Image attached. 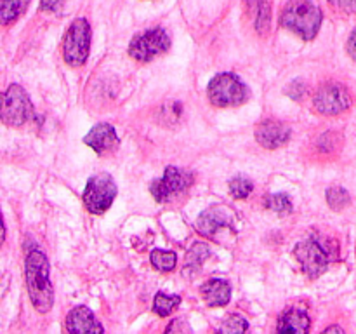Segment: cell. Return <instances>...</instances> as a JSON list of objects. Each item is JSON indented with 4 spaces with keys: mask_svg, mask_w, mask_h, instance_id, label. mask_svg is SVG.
I'll list each match as a JSON object with an SVG mask.
<instances>
[{
    "mask_svg": "<svg viewBox=\"0 0 356 334\" xmlns=\"http://www.w3.org/2000/svg\"><path fill=\"white\" fill-rule=\"evenodd\" d=\"M24 275H26V287L30 294L31 305L37 312H49L54 303L51 280H49L47 257L40 250H30L24 257Z\"/></svg>",
    "mask_w": 356,
    "mask_h": 334,
    "instance_id": "6da1fadb",
    "label": "cell"
},
{
    "mask_svg": "<svg viewBox=\"0 0 356 334\" xmlns=\"http://www.w3.org/2000/svg\"><path fill=\"white\" fill-rule=\"evenodd\" d=\"M322 10L309 0H292L282 13V26L301 37L313 40L322 26Z\"/></svg>",
    "mask_w": 356,
    "mask_h": 334,
    "instance_id": "7a4b0ae2",
    "label": "cell"
},
{
    "mask_svg": "<svg viewBox=\"0 0 356 334\" xmlns=\"http://www.w3.org/2000/svg\"><path fill=\"white\" fill-rule=\"evenodd\" d=\"M294 256L301 263L302 270L308 277L316 278L329 268L330 261L337 257V247L332 242H322L316 237H309V239L301 240L298 246L294 247Z\"/></svg>",
    "mask_w": 356,
    "mask_h": 334,
    "instance_id": "3957f363",
    "label": "cell"
},
{
    "mask_svg": "<svg viewBox=\"0 0 356 334\" xmlns=\"http://www.w3.org/2000/svg\"><path fill=\"white\" fill-rule=\"evenodd\" d=\"M207 96L214 106L228 108L245 103L249 89L245 84L233 73H219L209 82Z\"/></svg>",
    "mask_w": 356,
    "mask_h": 334,
    "instance_id": "277c9868",
    "label": "cell"
},
{
    "mask_svg": "<svg viewBox=\"0 0 356 334\" xmlns=\"http://www.w3.org/2000/svg\"><path fill=\"white\" fill-rule=\"evenodd\" d=\"M90 51V26L86 19L79 17L70 24L63 40L65 61L73 68H79L89 58Z\"/></svg>",
    "mask_w": 356,
    "mask_h": 334,
    "instance_id": "5b68a950",
    "label": "cell"
},
{
    "mask_svg": "<svg viewBox=\"0 0 356 334\" xmlns=\"http://www.w3.org/2000/svg\"><path fill=\"white\" fill-rule=\"evenodd\" d=\"M35 117L33 106L24 93V89L17 84L9 86V89L3 93L2 97V122L6 125H13V127H21L26 122H30Z\"/></svg>",
    "mask_w": 356,
    "mask_h": 334,
    "instance_id": "8992f818",
    "label": "cell"
},
{
    "mask_svg": "<svg viewBox=\"0 0 356 334\" xmlns=\"http://www.w3.org/2000/svg\"><path fill=\"white\" fill-rule=\"evenodd\" d=\"M170 47V38L163 28H149V30L143 31L138 37L132 38L131 45H129V54L136 59V61L148 63L152 59L159 58V56L165 54Z\"/></svg>",
    "mask_w": 356,
    "mask_h": 334,
    "instance_id": "52a82bcc",
    "label": "cell"
},
{
    "mask_svg": "<svg viewBox=\"0 0 356 334\" xmlns=\"http://www.w3.org/2000/svg\"><path fill=\"white\" fill-rule=\"evenodd\" d=\"M117 195V184L113 177L106 173L96 174L90 177L83 190V204L92 214H103L111 207Z\"/></svg>",
    "mask_w": 356,
    "mask_h": 334,
    "instance_id": "ba28073f",
    "label": "cell"
},
{
    "mask_svg": "<svg viewBox=\"0 0 356 334\" xmlns=\"http://www.w3.org/2000/svg\"><path fill=\"white\" fill-rule=\"evenodd\" d=\"M353 96L350 89L339 82H327L313 96V108L322 115H339L350 110Z\"/></svg>",
    "mask_w": 356,
    "mask_h": 334,
    "instance_id": "9c48e42d",
    "label": "cell"
},
{
    "mask_svg": "<svg viewBox=\"0 0 356 334\" xmlns=\"http://www.w3.org/2000/svg\"><path fill=\"white\" fill-rule=\"evenodd\" d=\"M191 183H193V176L190 173L170 166L167 167L160 180L153 181L149 191L156 202H169L183 195L191 186Z\"/></svg>",
    "mask_w": 356,
    "mask_h": 334,
    "instance_id": "30bf717a",
    "label": "cell"
},
{
    "mask_svg": "<svg viewBox=\"0 0 356 334\" xmlns=\"http://www.w3.org/2000/svg\"><path fill=\"white\" fill-rule=\"evenodd\" d=\"M256 139L264 148H280L291 139V129L278 120H264L256 127Z\"/></svg>",
    "mask_w": 356,
    "mask_h": 334,
    "instance_id": "8fae6325",
    "label": "cell"
},
{
    "mask_svg": "<svg viewBox=\"0 0 356 334\" xmlns=\"http://www.w3.org/2000/svg\"><path fill=\"white\" fill-rule=\"evenodd\" d=\"M83 143L89 145L97 155H104V153H110L117 148L118 138L117 132L110 124H97L83 138Z\"/></svg>",
    "mask_w": 356,
    "mask_h": 334,
    "instance_id": "7c38bea8",
    "label": "cell"
},
{
    "mask_svg": "<svg viewBox=\"0 0 356 334\" xmlns=\"http://www.w3.org/2000/svg\"><path fill=\"white\" fill-rule=\"evenodd\" d=\"M233 225V216L229 211L221 205H214V207L207 209L202 212L197 219V228L202 235L212 237L219 228H226V226Z\"/></svg>",
    "mask_w": 356,
    "mask_h": 334,
    "instance_id": "4fadbf2b",
    "label": "cell"
},
{
    "mask_svg": "<svg viewBox=\"0 0 356 334\" xmlns=\"http://www.w3.org/2000/svg\"><path fill=\"white\" fill-rule=\"evenodd\" d=\"M65 327L70 333H103V327L97 322L94 313L87 306H75L66 315Z\"/></svg>",
    "mask_w": 356,
    "mask_h": 334,
    "instance_id": "5bb4252c",
    "label": "cell"
},
{
    "mask_svg": "<svg viewBox=\"0 0 356 334\" xmlns=\"http://www.w3.org/2000/svg\"><path fill=\"white\" fill-rule=\"evenodd\" d=\"M200 294L209 306L218 308V306L228 305L232 298V287L222 278H211L200 287Z\"/></svg>",
    "mask_w": 356,
    "mask_h": 334,
    "instance_id": "9a60e30c",
    "label": "cell"
},
{
    "mask_svg": "<svg viewBox=\"0 0 356 334\" xmlns=\"http://www.w3.org/2000/svg\"><path fill=\"white\" fill-rule=\"evenodd\" d=\"M277 329L280 333H308L309 331V317L305 310L292 308L287 310L278 320Z\"/></svg>",
    "mask_w": 356,
    "mask_h": 334,
    "instance_id": "2e32d148",
    "label": "cell"
},
{
    "mask_svg": "<svg viewBox=\"0 0 356 334\" xmlns=\"http://www.w3.org/2000/svg\"><path fill=\"white\" fill-rule=\"evenodd\" d=\"M245 7L250 16H252V23L256 26V30L261 35L268 33L271 21L270 3H268V0H245Z\"/></svg>",
    "mask_w": 356,
    "mask_h": 334,
    "instance_id": "e0dca14e",
    "label": "cell"
},
{
    "mask_svg": "<svg viewBox=\"0 0 356 334\" xmlns=\"http://www.w3.org/2000/svg\"><path fill=\"white\" fill-rule=\"evenodd\" d=\"M28 6H30V0H2V6H0V17H2L3 26L19 19Z\"/></svg>",
    "mask_w": 356,
    "mask_h": 334,
    "instance_id": "ac0fdd59",
    "label": "cell"
},
{
    "mask_svg": "<svg viewBox=\"0 0 356 334\" xmlns=\"http://www.w3.org/2000/svg\"><path fill=\"white\" fill-rule=\"evenodd\" d=\"M211 256V249H209L207 244L197 242L191 246V249L188 250L186 256V270L197 271L202 264L205 263V260Z\"/></svg>",
    "mask_w": 356,
    "mask_h": 334,
    "instance_id": "d6986e66",
    "label": "cell"
},
{
    "mask_svg": "<svg viewBox=\"0 0 356 334\" xmlns=\"http://www.w3.org/2000/svg\"><path fill=\"white\" fill-rule=\"evenodd\" d=\"M149 261H152V264L159 271H172L174 267H176L177 256H176V253H174V250L155 249V250H152Z\"/></svg>",
    "mask_w": 356,
    "mask_h": 334,
    "instance_id": "ffe728a7",
    "label": "cell"
},
{
    "mask_svg": "<svg viewBox=\"0 0 356 334\" xmlns=\"http://www.w3.org/2000/svg\"><path fill=\"white\" fill-rule=\"evenodd\" d=\"M181 303V296H169L165 292H159L155 296V303H153V310H155L156 315L167 317L177 308V305Z\"/></svg>",
    "mask_w": 356,
    "mask_h": 334,
    "instance_id": "44dd1931",
    "label": "cell"
},
{
    "mask_svg": "<svg viewBox=\"0 0 356 334\" xmlns=\"http://www.w3.org/2000/svg\"><path fill=\"white\" fill-rule=\"evenodd\" d=\"M264 205H266L270 211L278 212V214H289L292 212V202L289 198V195L285 193H271L270 197L264 200Z\"/></svg>",
    "mask_w": 356,
    "mask_h": 334,
    "instance_id": "7402d4cb",
    "label": "cell"
},
{
    "mask_svg": "<svg viewBox=\"0 0 356 334\" xmlns=\"http://www.w3.org/2000/svg\"><path fill=\"white\" fill-rule=\"evenodd\" d=\"M327 202L336 211H343L346 205H350V193L344 188L334 186L327 190Z\"/></svg>",
    "mask_w": 356,
    "mask_h": 334,
    "instance_id": "603a6c76",
    "label": "cell"
},
{
    "mask_svg": "<svg viewBox=\"0 0 356 334\" xmlns=\"http://www.w3.org/2000/svg\"><path fill=\"white\" fill-rule=\"evenodd\" d=\"M252 190V181L245 176H236L229 181V193L235 198H247Z\"/></svg>",
    "mask_w": 356,
    "mask_h": 334,
    "instance_id": "cb8c5ba5",
    "label": "cell"
},
{
    "mask_svg": "<svg viewBox=\"0 0 356 334\" xmlns=\"http://www.w3.org/2000/svg\"><path fill=\"white\" fill-rule=\"evenodd\" d=\"M247 329H249V324H247V320L240 315H229L228 319L221 324V327H219L221 333H229V334L245 333Z\"/></svg>",
    "mask_w": 356,
    "mask_h": 334,
    "instance_id": "d4e9b609",
    "label": "cell"
},
{
    "mask_svg": "<svg viewBox=\"0 0 356 334\" xmlns=\"http://www.w3.org/2000/svg\"><path fill=\"white\" fill-rule=\"evenodd\" d=\"M329 3L341 14L356 13V0H329Z\"/></svg>",
    "mask_w": 356,
    "mask_h": 334,
    "instance_id": "484cf974",
    "label": "cell"
},
{
    "mask_svg": "<svg viewBox=\"0 0 356 334\" xmlns=\"http://www.w3.org/2000/svg\"><path fill=\"white\" fill-rule=\"evenodd\" d=\"M63 3L65 0H42L40 9L45 13H59L63 9Z\"/></svg>",
    "mask_w": 356,
    "mask_h": 334,
    "instance_id": "4316f807",
    "label": "cell"
},
{
    "mask_svg": "<svg viewBox=\"0 0 356 334\" xmlns=\"http://www.w3.org/2000/svg\"><path fill=\"white\" fill-rule=\"evenodd\" d=\"M346 51H348V54H350V58L353 59V61H356V28L351 31L350 38H348Z\"/></svg>",
    "mask_w": 356,
    "mask_h": 334,
    "instance_id": "83f0119b",
    "label": "cell"
},
{
    "mask_svg": "<svg viewBox=\"0 0 356 334\" xmlns=\"http://www.w3.org/2000/svg\"><path fill=\"white\" fill-rule=\"evenodd\" d=\"M334 331H336V333H344V329H341V327H337V326L327 327V329H325V333H334Z\"/></svg>",
    "mask_w": 356,
    "mask_h": 334,
    "instance_id": "f1b7e54d",
    "label": "cell"
}]
</instances>
